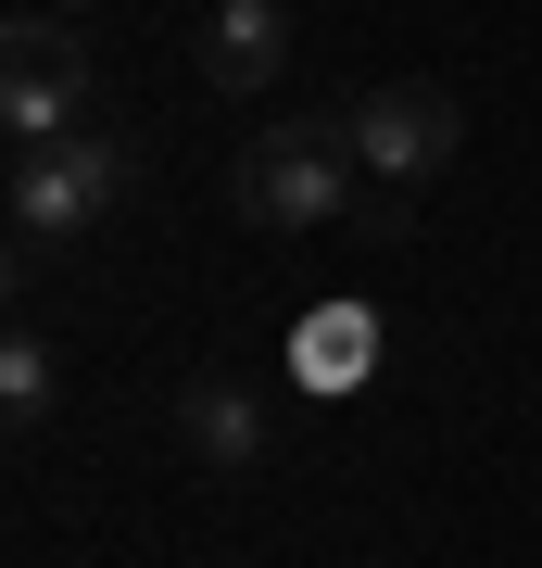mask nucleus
Masks as SVG:
<instances>
[{
    "mask_svg": "<svg viewBox=\"0 0 542 568\" xmlns=\"http://www.w3.org/2000/svg\"><path fill=\"white\" fill-rule=\"evenodd\" d=\"M241 215L253 227H328V215H354V140H341V114H290L278 140H253L241 152Z\"/></svg>",
    "mask_w": 542,
    "mask_h": 568,
    "instance_id": "f257e3e1",
    "label": "nucleus"
},
{
    "mask_svg": "<svg viewBox=\"0 0 542 568\" xmlns=\"http://www.w3.org/2000/svg\"><path fill=\"white\" fill-rule=\"evenodd\" d=\"M341 140H354V164H366L379 190H429V178L467 152V114H454V89L391 77V89H354V102H341Z\"/></svg>",
    "mask_w": 542,
    "mask_h": 568,
    "instance_id": "f03ea898",
    "label": "nucleus"
},
{
    "mask_svg": "<svg viewBox=\"0 0 542 568\" xmlns=\"http://www.w3.org/2000/svg\"><path fill=\"white\" fill-rule=\"evenodd\" d=\"M114 190H126V140H101V126L13 152V241H25V253L76 241V227H101V215H114Z\"/></svg>",
    "mask_w": 542,
    "mask_h": 568,
    "instance_id": "7ed1b4c3",
    "label": "nucleus"
},
{
    "mask_svg": "<svg viewBox=\"0 0 542 568\" xmlns=\"http://www.w3.org/2000/svg\"><path fill=\"white\" fill-rule=\"evenodd\" d=\"M0 114H13V152H39V140H76V114H89V51L63 39V26L25 13L13 39H0Z\"/></svg>",
    "mask_w": 542,
    "mask_h": 568,
    "instance_id": "20e7f679",
    "label": "nucleus"
},
{
    "mask_svg": "<svg viewBox=\"0 0 542 568\" xmlns=\"http://www.w3.org/2000/svg\"><path fill=\"white\" fill-rule=\"evenodd\" d=\"M177 443L202 455V467H265V392L253 379H227V366H202V379H177Z\"/></svg>",
    "mask_w": 542,
    "mask_h": 568,
    "instance_id": "39448f33",
    "label": "nucleus"
},
{
    "mask_svg": "<svg viewBox=\"0 0 542 568\" xmlns=\"http://www.w3.org/2000/svg\"><path fill=\"white\" fill-rule=\"evenodd\" d=\"M202 77H215V89H278L290 77V0H215Z\"/></svg>",
    "mask_w": 542,
    "mask_h": 568,
    "instance_id": "423d86ee",
    "label": "nucleus"
},
{
    "mask_svg": "<svg viewBox=\"0 0 542 568\" xmlns=\"http://www.w3.org/2000/svg\"><path fill=\"white\" fill-rule=\"evenodd\" d=\"M51 405H63V366H51L39 328H13V342H0V417H13V429H39Z\"/></svg>",
    "mask_w": 542,
    "mask_h": 568,
    "instance_id": "0eeeda50",
    "label": "nucleus"
},
{
    "mask_svg": "<svg viewBox=\"0 0 542 568\" xmlns=\"http://www.w3.org/2000/svg\"><path fill=\"white\" fill-rule=\"evenodd\" d=\"M354 354H366V328H354V316H328V328H316V342H303V366H316V379H341V366H354Z\"/></svg>",
    "mask_w": 542,
    "mask_h": 568,
    "instance_id": "6e6552de",
    "label": "nucleus"
},
{
    "mask_svg": "<svg viewBox=\"0 0 542 568\" xmlns=\"http://www.w3.org/2000/svg\"><path fill=\"white\" fill-rule=\"evenodd\" d=\"M51 13H89V0H51Z\"/></svg>",
    "mask_w": 542,
    "mask_h": 568,
    "instance_id": "1a4fd4ad",
    "label": "nucleus"
}]
</instances>
